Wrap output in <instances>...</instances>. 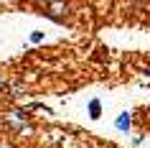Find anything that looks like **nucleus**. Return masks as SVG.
Here are the masks:
<instances>
[{"label": "nucleus", "instance_id": "39448f33", "mask_svg": "<svg viewBox=\"0 0 150 148\" xmlns=\"http://www.w3.org/2000/svg\"><path fill=\"white\" fill-rule=\"evenodd\" d=\"M0 89H8V82H5L3 77H0Z\"/></svg>", "mask_w": 150, "mask_h": 148}, {"label": "nucleus", "instance_id": "7ed1b4c3", "mask_svg": "<svg viewBox=\"0 0 150 148\" xmlns=\"http://www.w3.org/2000/svg\"><path fill=\"white\" fill-rule=\"evenodd\" d=\"M115 125H117V130H130V125H132V117H130V112H120L117 120H115Z\"/></svg>", "mask_w": 150, "mask_h": 148}, {"label": "nucleus", "instance_id": "f257e3e1", "mask_svg": "<svg viewBox=\"0 0 150 148\" xmlns=\"http://www.w3.org/2000/svg\"><path fill=\"white\" fill-rule=\"evenodd\" d=\"M46 18H51V21H56V23H64L66 18H69L71 8H69V3H64V0H54V3H48L46 5Z\"/></svg>", "mask_w": 150, "mask_h": 148}, {"label": "nucleus", "instance_id": "0eeeda50", "mask_svg": "<svg viewBox=\"0 0 150 148\" xmlns=\"http://www.w3.org/2000/svg\"><path fill=\"white\" fill-rule=\"evenodd\" d=\"M145 74H148V77H150V66H148V69H145Z\"/></svg>", "mask_w": 150, "mask_h": 148}, {"label": "nucleus", "instance_id": "f03ea898", "mask_svg": "<svg viewBox=\"0 0 150 148\" xmlns=\"http://www.w3.org/2000/svg\"><path fill=\"white\" fill-rule=\"evenodd\" d=\"M5 123L13 128V133H31V125H28V115L23 110H10V115Z\"/></svg>", "mask_w": 150, "mask_h": 148}, {"label": "nucleus", "instance_id": "423d86ee", "mask_svg": "<svg viewBox=\"0 0 150 148\" xmlns=\"http://www.w3.org/2000/svg\"><path fill=\"white\" fill-rule=\"evenodd\" d=\"M38 3H43V5H48V3H54V0H38Z\"/></svg>", "mask_w": 150, "mask_h": 148}, {"label": "nucleus", "instance_id": "20e7f679", "mask_svg": "<svg viewBox=\"0 0 150 148\" xmlns=\"http://www.w3.org/2000/svg\"><path fill=\"white\" fill-rule=\"evenodd\" d=\"M99 112H102V102H99V100H92V102H89V115H92V117H99Z\"/></svg>", "mask_w": 150, "mask_h": 148}]
</instances>
